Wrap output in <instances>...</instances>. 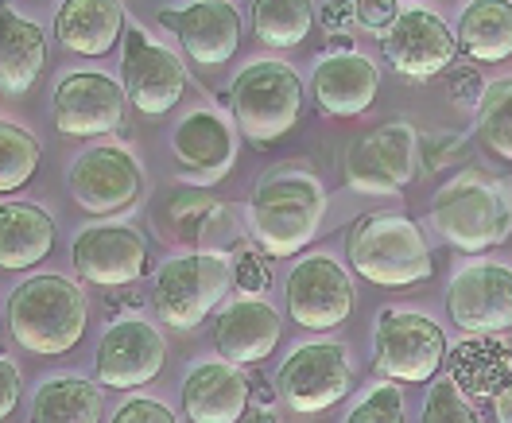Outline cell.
Wrapping results in <instances>:
<instances>
[{"instance_id": "83f0119b", "label": "cell", "mask_w": 512, "mask_h": 423, "mask_svg": "<svg viewBox=\"0 0 512 423\" xmlns=\"http://www.w3.org/2000/svg\"><path fill=\"white\" fill-rule=\"evenodd\" d=\"M32 423H101V389L86 377H51L35 389Z\"/></svg>"}, {"instance_id": "30bf717a", "label": "cell", "mask_w": 512, "mask_h": 423, "mask_svg": "<svg viewBox=\"0 0 512 423\" xmlns=\"http://www.w3.org/2000/svg\"><path fill=\"white\" fill-rule=\"evenodd\" d=\"M284 303H288L291 323L307 330H334L353 311L350 272L326 253H311L288 272Z\"/></svg>"}, {"instance_id": "4dcf8cb0", "label": "cell", "mask_w": 512, "mask_h": 423, "mask_svg": "<svg viewBox=\"0 0 512 423\" xmlns=\"http://www.w3.org/2000/svg\"><path fill=\"white\" fill-rule=\"evenodd\" d=\"M478 140L485 152L512 163V78L485 86L478 101Z\"/></svg>"}, {"instance_id": "8992f818", "label": "cell", "mask_w": 512, "mask_h": 423, "mask_svg": "<svg viewBox=\"0 0 512 423\" xmlns=\"http://www.w3.org/2000/svg\"><path fill=\"white\" fill-rule=\"evenodd\" d=\"M233 288V264L222 253H191L171 257L156 272L152 284V307L163 326L171 330H194L206 323V315Z\"/></svg>"}, {"instance_id": "7402d4cb", "label": "cell", "mask_w": 512, "mask_h": 423, "mask_svg": "<svg viewBox=\"0 0 512 423\" xmlns=\"http://www.w3.org/2000/svg\"><path fill=\"white\" fill-rule=\"evenodd\" d=\"M128 32L121 0H63L55 12V35L66 51L101 59Z\"/></svg>"}, {"instance_id": "ee69618b", "label": "cell", "mask_w": 512, "mask_h": 423, "mask_svg": "<svg viewBox=\"0 0 512 423\" xmlns=\"http://www.w3.org/2000/svg\"><path fill=\"white\" fill-rule=\"evenodd\" d=\"M256 396H260V404H268V400H272V389H268V385H256Z\"/></svg>"}, {"instance_id": "d590c367", "label": "cell", "mask_w": 512, "mask_h": 423, "mask_svg": "<svg viewBox=\"0 0 512 423\" xmlns=\"http://www.w3.org/2000/svg\"><path fill=\"white\" fill-rule=\"evenodd\" d=\"M396 16H400V0H353V24H361L377 39L392 28Z\"/></svg>"}, {"instance_id": "1f68e13d", "label": "cell", "mask_w": 512, "mask_h": 423, "mask_svg": "<svg viewBox=\"0 0 512 423\" xmlns=\"http://www.w3.org/2000/svg\"><path fill=\"white\" fill-rule=\"evenodd\" d=\"M35 171H39V140L12 121H0V195L28 187Z\"/></svg>"}, {"instance_id": "4fadbf2b", "label": "cell", "mask_w": 512, "mask_h": 423, "mask_svg": "<svg viewBox=\"0 0 512 423\" xmlns=\"http://www.w3.org/2000/svg\"><path fill=\"white\" fill-rule=\"evenodd\" d=\"M447 311L466 334L512 330V268L493 261L462 268L447 288Z\"/></svg>"}, {"instance_id": "e575fe53", "label": "cell", "mask_w": 512, "mask_h": 423, "mask_svg": "<svg viewBox=\"0 0 512 423\" xmlns=\"http://www.w3.org/2000/svg\"><path fill=\"white\" fill-rule=\"evenodd\" d=\"M233 257H237V268H233V284L241 288V295H260L272 288L268 280V268L256 261L253 245L249 241H233Z\"/></svg>"}, {"instance_id": "ffe728a7", "label": "cell", "mask_w": 512, "mask_h": 423, "mask_svg": "<svg viewBox=\"0 0 512 423\" xmlns=\"http://www.w3.org/2000/svg\"><path fill=\"white\" fill-rule=\"evenodd\" d=\"M276 342H280V315L260 295H241L225 303L214 323V346L233 365L264 361L276 350Z\"/></svg>"}, {"instance_id": "e0dca14e", "label": "cell", "mask_w": 512, "mask_h": 423, "mask_svg": "<svg viewBox=\"0 0 512 423\" xmlns=\"http://www.w3.org/2000/svg\"><path fill=\"white\" fill-rule=\"evenodd\" d=\"M187 90V70L175 51L152 43L140 28L125 32V94L128 105H136L148 117H163L175 109Z\"/></svg>"}, {"instance_id": "9a60e30c", "label": "cell", "mask_w": 512, "mask_h": 423, "mask_svg": "<svg viewBox=\"0 0 512 423\" xmlns=\"http://www.w3.org/2000/svg\"><path fill=\"white\" fill-rule=\"evenodd\" d=\"M78 280L97 288H128L148 272V245L132 226H90L70 245Z\"/></svg>"}, {"instance_id": "8d00e7d4", "label": "cell", "mask_w": 512, "mask_h": 423, "mask_svg": "<svg viewBox=\"0 0 512 423\" xmlns=\"http://www.w3.org/2000/svg\"><path fill=\"white\" fill-rule=\"evenodd\" d=\"M113 423H179V420H175V412H171L163 400L132 396V400H125V404L113 412Z\"/></svg>"}, {"instance_id": "5bb4252c", "label": "cell", "mask_w": 512, "mask_h": 423, "mask_svg": "<svg viewBox=\"0 0 512 423\" xmlns=\"http://www.w3.org/2000/svg\"><path fill=\"white\" fill-rule=\"evenodd\" d=\"M163 361H167V342L160 330L144 319H125L101 334L94 377L105 389H140L160 377Z\"/></svg>"}, {"instance_id": "ab89813d", "label": "cell", "mask_w": 512, "mask_h": 423, "mask_svg": "<svg viewBox=\"0 0 512 423\" xmlns=\"http://www.w3.org/2000/svg\"><path fill=\"white\" fill-rule=\"evenodd\" d=\"M346 24H353V0H326L322 4V28L342 32Z\"/></svg>"}, {"instance_id": "3957f363", "label": "cell", "mask_w": 512, "mask_h": 423, "mask_svg": "<svg viewBox=\"0 0 512 423\" xmlns=\"http://www.w3.org/2000/svg\"><path fill=\"white\" fill-rule=\"evenodd\" d=\"M431 222L462 253H485L512 233V191L505 179L466 167L431 198Z\"/></svg>"}, {"instance_id": "d4e9b609", "label": "cell", "mask_w": 512, "mask_h": 423, "mask_svg": "<svg viewBox=\"0 0 512 423\" xmlns=\"http://www.w3.org/2000/svg\"><path fill=\"white\" fill-rule=\"evenodd\" d=\"M171 148L183 167L191 171H202V175H222L225 167L233 163V152H237V136L229 129L222 113L214 109H194L187 113L175 132H171Z\"/></svg>"}, {"instance_id": "44dd1931", "label": "cell", "mask_w": 512, "mask_h": 423, "mask_svg": "<svg viewBox=\"0 0 512 423\" xmlns=\"http://www.w3.org/2000/svg\"><path fill=\"white\" fill-rule=\"evenodd\" d=\"M377 90H381V70L373 59H365L357 51L326 55L311 74V94L322 113H330V117L365 113L377 101Z\"/></svg>"}, {"instance_id": "277c9868", "label": "cell", "mask_w": 512, "mask_h": 423, "mask_svg": "<svg viewBox=\"0 0 512 423\" xmlns=\"http://www.w3.org/2000/svg\"><path fill=\"white\" fill-rule=\"evenodd\" d=\"M346 253L361 280L388 288V292L416 288L423 280H431V272H435L423 229L408 214H396V210L361 214L350 229Z\"/></svg>"}, {"instance_id": "f35d334b", "label": "cell", "mask_w": 512, "mask_h": 423, "mask_svg": "<svg viewBox=\"0 0 512 423\" xmlns=\"http://www.w3.org/2000/svg\"><path fill=\"white\" fill-rule=\"evenodd\" d=\"M481 94H485V86L478 82L474 70H454L450 74V98L458 101V105H478Z\"/></svg>"}, {"instance_id": "5b68a950", "label": "cell", "mask_w": 512, "mask_h": 423, "mask_svg": "<svg viewBox=\"0 0 512 423\" xmlns=\"http://www.w3.org/2000/svg\"><path fill=\"white\" fill-rule=\"evenodd\" d=\"M229 109L253 144H276L303 113V82L288 63L260 59L233 78Z\"/></svg>"}, {"instance_id": "cb8c5ba5", "label": "cell", "mask_w": 512, "mask_h": 423, "mask_svg": "<svg viewBox=\"0 0 512 423\" xmlns=\"http://www.w3.org/2000/svg\"><path fill=\"white\" fill-rule=\"evenodd\" d=\"M55 249V218L35 202H4L0 206V268L24 272L51 257Z\"/></svg>"}, {"instance_id": "603a6c76", "label": "cell", "mask_w": 512, "mask_h": 423, "mask_svg": "<svg viewBox=\"0 0 512 423\" xmlns=\"http://www.w3.org/2000/svg\"><path fill=\"white\" fill-rule=\"evenodd\" d=\"M47 63V39L32 20H20L8 0H0V94H28Z\"/></svg>"}, {"instance_id": "4316f807", "label": "cell", "mask_w": 512, "mask_h": 423, "mask_svg": "<svg viewBox=\"0 0 512 423\" xmlns=\"http://www.w3.org/2000/svg\"><path fill=\"white\" fill-rule=\"evenodd\" d=\"M450 377L466 396H497L512 381V350L493 342V334H470L450 354Z\"/></svg>"}, {"instance_id": "8fae6325", "label": "cell", "mask_w": 512, "mask_h": 423, "mask_svg": "<svg viewBox=\"0 0 512 423\" xmlns=\"http://www.w3.org/2000/svg\"><path fill=\"white\" fill-rule=\"evenodd\" d=\"M125 86L101 70H74L55 86L51 117L66 136H105L125 129Z\"/></svg>"}, {"instance_id": "74e56055", "label": "cell", "mask_w": 512, "mask_h": 423, "mask_svg": "<svg viewBox=\"0 0 512 423\" xmlns=\"http://www.w3.org/2000/svg\"><path fill=\"white\" fill-rule=\"evenodd\" d=\"M16 404H20V369L16 361L0 358V423L16 412Z\"/></svg>"}, {"instance_id": "52a82bcc", "label": "cell", "mask_w": 512, "mask_h": 423, "mask_svg": "<svg viewBox=\"0 0 512 423\" xmlns=\"http://www.w3.org/2000/svg\"><path fill=\"white\" fill-rule=\"evenodd\" d=\"M447 334L443 326L419 311L384 307L373 326V361L384 377L396 385H423L431 381L447 361Z\"/></svg>"}, {"instance_id": "7bdbcfd3", "label": "cell", "mask_w": 512, "mask_h": 423, "mask_svg": "<svg viewBox=\"0 0 512 423\" xmlns=\"http://www.w3.org/2000/svg\"><path fill=\"white\" fill-rule=\"evenodd\" d=\"M330 51H338V55H342V51H353L350 35H338V39H330Z\"/></svg>"}, {"instance_id": "6da1fadb", "label": "cell", "mask_w": 512, "mask_h": 423, "mask_svg": "<svg viewBox=\"0 0 512 423\" xmlns=\"http://www.w3.org/2000/svg\"><path fill=\"white\" fill-rule=\"evenodd\" d=\"M326 214V191L319 175L307 167H276L268 171L249 202L253 241L264 257H295L319 233Z\"/></svg>"}, {"instance_id": "ac0fdd59", "label": "cell", "mask_w": 512, "mask_h": 423, "mask_svg": "<svg viewBox=\"0 0 512 423\" xmlns=\"http://www.w3.org/2000/svg\"><path fill=\"white\" fill-rule=\"evenodd\" d=\"M160 24L183 39V51L198 66H225L241 47V16L225 0H194L187 8L160 12Z\"/></svg>"}, {"instance_id": "484cf974", "label": "cell", "mask_w": 512, "mask_h": 423, "mask_svg": "<svg viewBox=\"0 0 512 423\" xmlns=\"http://www.w3.org/2000/svg\"><path fill=\"white\" fill-rule=\"evenodd\" d=\"M454 35L474 63L512 59V0H470Z\"/></svg>"}, {"instance_id": "836d02e7", "label": "cell", "mask_w": 512, "mask_h": 423, "mask_svg": "<svg viewBox=\"0 0 512 423\" xmlns=\"http://www.w3.org/2000/svg\"><path fill=\"white\" fill-rule=\"evenodd\" d=\"M346 423H404V396L396 381H384L377 389H369L350 408Z\"/></svg>"}, {"instance_id": "9c48e42d", "label": "cell", "mask_w": 512, "mask_h": 423, "mask_svg": "<svg viewBox=\"0 0 512 423\" xmlns=\"http://www.w3.org/2000/svg\"><path fill=\"white\" fill-rule=\"evenodd\" d=\"M276 389L299 416H319L326 408H334L353 389L346 350L338 342H307L291 350V358L280 365Z\"/></svg>"}, {"instance_id": "f1b7e54d", "label": "cell", "mask_w": 512, "mask_h": 423, "mask_svg": "<svg viewBox=\"0 0 512 423\" xmlns=\"http://www.w3.org/2000/svg\"><path fill=\"white\" fill-rule=\"evenodd\" d=\"M315 28V0H253V32L264 47H299Z\"/></svg>"}, {"instance_id": "d6a6232c", "label": "cell", "mask_w": 512, "mask_h": 423, "mask_svg": "<svg viewBox=\"0 0 512 423\" xmlns=\"http://www.w3.org/2000/svg\"><path fill=\"white\" fill-rule=\"evenodd\" d=\"M419 423H478V416L470 408V396L454 385V377H439L427 392Z\"/></svg>"}, {"instance_id": "f546056e", "label": "cell", "mask_w": 512, "mask_h": 423, "mask_svg": "<svg viewBox=\"0 0 512 423\" xmlns=\"http://www.w3.org/2000/svg\"><path fill=\"white\" fill-rule=\"evenodd\" d=\"M225 222V206L214 195L206 191H194V187H183L179 195L167 202V226L179 241L187 245H202V237L210 229H218Z\"/></svg>"}, {"instance_id": "d6986e66", "label": "cell", "mask_w": 512, "mask_h": 423, "mask_svg": "<svg viewBox=\"0 0 512 423\" xmlns=\"http://www.w3.org/2000/svg\"><path fill=\"white\" fill-rule=\"evenodd\" d=\"M253 404V381L233 361H198L183 381V412L191 423H241Z\"/></svg>"}, {"instance_id": "7c38bea8", "label": "cell", "mask_w": 512, "mask_h": 423, "mask_svg": "<svg viewBox=\"0 0 512 423\" xmlns=\"http://www.w3.org/2000/svg\"><path fill=\"white\" fill-rule=\"evenodd\" d=\"M381 51L388 66L412 82H427L454 66L458 55V35L443 24V16L427 8H404L392 28L381 35Z\"/></svg>"}, {"instance_id": "7a4b0ae2", "label": "cell", "mask_w": 512, "mask_h": 423, "mask_svg": "<svg viewBox=\"0 0 512 423\" xmlns=\"http://www.w3.org/2000/svg\"><path fill=\"white\" fill-rule=\"evenodd\" d=\"M86 295L59 272L28 276L8 299V330L28 354H70L86 334Z\"/></svg>"}, {"instance_id": "60d3db41", "label": "cell", "mask_w": 512, "mask_h": 423, "mask_svg": "<svg viewBox=\"0 0 512 423\" xmlns=\"http://www.w3.org/2000/svg\"><path fill=\"white\" fill-rule=\"evenodd\" d=\"M493 416L497 423H512V381H505L493 396Z\"/></svg>"}, {"instance_id": "b9f144b4", "label": "cell", "mask_w": 512, "mask_h": 423, "mask_svg": "<svg viewBox=\"0 0 512 423\" xmlns=\"http://www.w3.org/2000/svg\"><path fill=\"white\" fill-rule=\"evenodd\" d=\"M245 423H276V412H272V408H249V412H245Z\"/></svg>"}, {"instance_id": "2e32d148", "label": "cell", "mask_w": 512, "mask_h": 423, "mask_svg": "<svg viewBox=\"0 0 512 423\" xmlns=\"http://www.w3.org/2000/svg\"><path fill=\"white\" fill-rule=\"evenodd\" d=\"M144 191V175L136 160L117 144H97L70 163V195L90 214L128 210Z\"/></svg>"}, {"instance_id": "ba28073f", "label": "cell", "mask_w": 512, "mask_h": 423, "mask_svg": "<svg viewBox=\"0 0 512 423\" xmlns=\"http://www.w3.org/2000/svg\"><path fill=\"white\" fill-rule=\"evenodd\" d=\"M416 160V129L408 121H388L353 140L342 175L353 195H400L416 179Z\"/></svg>"}]
</instances>
